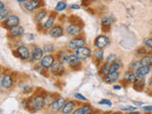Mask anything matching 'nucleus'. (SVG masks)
Instances as JSON below:
<instances>
[{"label": "nucleus", "mask_w": 152, "mask_h": 114, "mask_svg": "<svg viewBox=\"0 0 152 114\" xmlns=\"http://www.w3.org/2000/svg\"><path fill=\"white\" fill-rule=\"evenodd\" d=\"M109 43V38L107 36H104V35H100L98 36L96 39H95V47L97 49H104L106 48Z\"/></svg>", "instance_id": "nucleus-1"}, {"label": "nucleus", "mask_w": 152, "mask_h": 114, "mask_svg": "<svg viewBox=\"0 0 152 114\" xmlns=\"http://www.w3.org/2000/svg\"><path fill=\"white\" fill-rule=\"evenodd\" d=\"M90 53H91V52H90V50L85 46L76 50V55H77V57L80 60H84V59L88 58L90 56Z\"/></svg>", "instance_id": "nucleus-2"}, {"label": "nucleus", "mask_w": 152, "mask_h": 114, "mask_svg": "<svg viewBox=\"0 0 152 114\" xmlns=\"http://www.w3.org/2000/svg\"><path fill=\"white\" fill-rule=\"evenodd\" d=\"M45 106L44 98L42 96H35L31 100V107L34 110H40Z\"/></svg>", "instance_id": "nucleus-3"}, {"label": "nucleus", "mask_w": 152, "mask_h": 114, "mask_svg": "<svg viewBox=\"0 0 152 114\" xmlns=\"http://www.w3.org/2000/svg\"><path fill=\"white\" fill-rule=\"evenodd\" d=\"M85 46V40L83 38H75V39H72L70 42H69L68 47L70 50H77L79 48Z\"/></svg>", "instance_id": "nucleus-4"}, {"label": "nucleus", "mask_w": 152, "mask_h": 114, "mask_svg": "<svg viewBox=\"0 0 152 114\" xmlns=\"http://www.w3.org/2000/svg\"><path fill=\"white\" fill-rule=\"evenodd\" d=\"M16 52H17V54L19 55V57H20L22 60H28V58H30V56H31L30 50H28V49L25 46L18 47L17 50H16Z\"/></svg>", "instance_id": "nucleus-5"}, {"label": "nucleus", "mask_w": 152, "mask_h": 114, "mask_svg": "<svg viewBox=\"0 0 152 114\" xmlns=\"http://www.w3.org/2000/svg\"><path fill=\"white\" fill-rule=\"evenodd\" d=\"M43 52H44V50H41L38 46L33 45L31 47V55L32 59L34 61H39L43 58Z\"/></svg>", "instance_id": "nucleus-6"}, {"label": "nucleus", "mask_w": 152, "mask_h": 114, "mask_svg": "<svg viewBox=\"0 0 152 114\" xmlns=\"http://www.w3.org/2000/svg\"><path fill=\"white\" fill-rule=\"evenodd\" d=\"M54 64V57L51 55H46L41 59V66L44 69H50Z\"/></svg>", "instance_id": "nucleus-7"}, {"label": "nucleus", "mask_w": 152, "mask_h": 114, "mask_svg": "<svg viewBox=\"0 0 152 114\" xmlns=\"http://www.w3.org/2000/svg\"><path fill=\"white\" fill-rule=\"evenodd\" d=\"M66 104V100L63 97H59L57 98L55 101L53 102V104H51V109L53 111H59L60 109H62L64 107V106Z\"/></svg>", "instance_id": "nucleus-8"}, {"label": "nucleus", "mask_w": 152, "mask_h": 114, "mask_svg": "<svg viewBox=\"0 0 152 114\" xmlns=\"http://www.w3.org/2000/svg\"><path fill=\"white\" fill-rule=\"evenodd\" d=\"M12 77L10 74H5L1 78V87L4 88H10L12 86Z\"/></svg>", "instance_id": "nucleus-9"}, {"label": "nucleus", "mask_w": 152, "mask_h": 114, "mask_svg": "<svg viewBox=\"0 0 152 114\" xmlns=\"http://www.w3.org/2000/svg\"><path fill=\"white\" fill-rule=\"evenodd\" d=\"M40 6V0H28V1L25 2L24 7L28 12H31L33 10L37 9Z\"/></svg>", "instance_id": "nucleus-10"}, {"label": "nucleus", "mask_w": 152, "mask_h": 114, "mask_svg": "<svg viewBox=\"0 0 152 114\" xmlns=\"http://www.w3.org/2000/svg\"><path fill=\"white\" fill-rule=\"evenodd\" d=\"M10 33H11L12 36H21L25 33V30H24L23 27L17 25L14 27H11V28H10Z\"/></svg>", "instance_id": "nucleus-11"}, {"label": "nucleus", "mask_w": 152, "mask_h": 114, "mask_svg": "<svg viewBox=\"0 0 152 114\" xmlns=\"http://www.w3.org/2000/svg\"><path fill=\"white\" fill-rule=\"evenodd\" d=\"M66 32L70 35H77L81 32V27L76 24H70L66 27Z\"/></svg>", "instance_id": "nucleus-12"}, {"label": "nucleus", "mask_w": 152, "mask_h": 114, "mask_svg": "<svg viewBox=\"0 0 152 114\" xmlns=\"http://www.w3.org/2000/svg\"><path fill=\"white\" fill-rule=\"evenodd\" d=\"M50 34L51 37H54V38H58L60 36L63 35V28L60 26H54L50 28Z\"/></svg>", "instance_id": "nucleus-13"}, {"label": "nucleus", "mask_w": 152, "mask_h": 114, "mask_svg": "<svg viewBox=\"0 0 152 114\" xmlns=\"http://www.w3.org/2000/svg\"><path fill=\"white\" fill-rule=\"evenodd\" d=\"M19 22H20V20H19L18 16L10 15V16L7 17L6 21H5V24H6V25L9 26V27H14V26L19 25Z\"/></svg>", "instance_id": "nucleus-14"}, {"label": "nucleus", "mask_w": 152, "mask_h": 114, "mask_svg": "<svg viewBox=\"0 0 152 114\" xmlns=\"http://www.w3.org/2000/svg\"><path fill=\"white\" fill-rule=\"evenodd\" d=\"M119 79V74L117 71H113V72H108L107 76L104 77V82L107 84H112Z\"/></svg>", "instance_id": "nucleus-15"}, {"label": "nucleus", "mask_w": 152, "mask_h": 114, "mask_svg": "<svg viewBox=\"0 0 152 114\" xmlns=\"http://www.w3.org/2000/svg\"><path fill=\"white\" fill-rule=\"evenodd\" d=\"M150 71H151V69L149 66H141L140 68H138L136 69V75L145 77V75L150 73Z\"/></svg>", "instance_id": "nucleus-16"}, {"label": "nucleus", "mask_w": 152, "mask_h": 114, "mask_svg": "<svg viewBox=\"0 0 152 114\" xmlns=\"http://www.w3.org/2000/svg\"><path fill=\"white\" fill-rule=\"evenodd\" d=\"M74 107H75V104L72 101H69L68 103H66L64 107L62 108V112L64 114H70L74 112Z\"/></svg>", "instance_id": "nucleus-17"}, {"label": "nucleus", "mask_w": 152, "mask_h": 114, "mask_svg": "<svg viewBox=\"0 0 152 114\" xmlns=\"http://www.w3.org/2000/svg\"><path fill=\"white\" fill-rule=\"evenodd\" d=\"M66 63H68L70 66H75L79 65L80 59L78 58L76 54H69L68 60H66Z\"/></svg>", "instance_id": "nucleus-18"}, {"label": "nucleus", "mask_w": 152, "mask_h": 114, "mask_svg": "<svg viewBox=\"0 0 152 114\" xmlns=\"http://www.w3.org/2000/svg\"><path fill=\"white\" fill-rule=\"evenodd\" d=\"M51 72L54 74H61L62 72H64V66L63 64L58 62V63H54L51 66Z\"/></svg>", "instance_id": "nucleus-19"}, {"label": "nucleus", "mask_w": 152, "mask_h": 114, "mask_svg": "<svg viewBox=\"0 0 152 114\" xmlns=\"http://www.w3.org/2000/svg\"><path fill=\"white\" fill-rule=\"evenodd\" d=\"M91 111V107L90 106H84V107H81L79 108H77L76 110L74 111L75 114H88Z\"/></svg>", "instance_id": "nucleus-20"}, {"label": "nucleus", "mask_w": 152, "mask_h": 114, "mask_svg": "<svg viewBox=\"0 0 152 114\" xmlns=\"http://www.w3.org/2000/svg\"><path fill=\"white\" fill-rule=\"evenodd\" d=\"M124 79L129 83H134L136 80V74L130 72V71H126L125 75H124Z\"/></svg>", "instance_id": "nucleus-21"}, {"label": "nucleus", "mask_w": 152, "mask_h": 114, "mask_svg": "<svg viewBox=\"0 0 152 114\" xmlns=\"http://www.w3.org/2000/svg\"><path fill=\"white\" fill-rule=\"evenodd\" d=\"M145 77H142V76H138L136 75V80H135V88H144V86H145Z\"/></svg>", "instance_id": "nucleus-22"}, {"label": "nucleus", "mask_w": 152, "mask_h": 114, "mask_svg": "<svg viewBox=\"0 0 152 114\" xmlns=\"http://www.w3.org/2000/svg\"><path fill=\"white\" fill-rule=\"evenodd\" d=\"M141 66H149L152 65V56L150 55H145L140 61Z\"/></svg>", "instance_id": "nucleus-23"}, {"label": "nucleus", "mask_w": 152, "mask_h": 114, "mask_svg": "<svg viewBox=\"0 0 152 114\" xmlns=\"http://www.w3.org/2000/svg\"><path fill=\"white\" fill-rule=\"evenodd\" d=\"M55 97L53 95H47V96L44 98V103H45V106L49 107V106H51L53 102L55 101Z\"/></svg>", "instance_id": "nucleus-24"}, {"label": "nucleus", "mask_w": 152, "mask_h": 114, "mask_svg": "<svg viewBox=\"0 0 152 114\" xmlns=\"http://www.w3.org/2000/svg\"><path fill=\"white\" fill-rule=\"evenodd\" d=\"M68 56H69V53L66 51H61L58 54V61L60 63L64 64L65 62H66V60H68Z\"/></svg>", "instance_id": "nucleus-25"}, {"label": "nucleus", "mask_w": 152, "mask_h": 114, "mask_svg": "<svg viewBox=\"0 0 152 114\" xmlns=\"http://www.w3.org/2000/svg\"><path fill=\"white\" fill-rule=\"evenodd\" d=\"M66 4L64 1H60V2H58V4L56 5L55 11L56 12H63L66 10Z\"/></svg>", "instance_id": "nucleus-26"}, {"label": "nucleus", "mask_w": 152, "mask_h": 114, "mask_svg": "<svg viewBox=\"0 0 152 114\" xmlns=\"http://www.w3.org/2000/svg\"><path fill=\"white\" fill-rule=\"evenodd\" d=\"M46 16H47V12L46 11H39L36 13L35 18H36L37 21H42Z\"/></svg>", "instance_id": "nucleus-27"}, {"label": "nucleus", "mask_w": 152, "mask_h": 114, "mask_svg": "<svg viewBox=\"0 0 152 114\" xmlns=\"http://www.w3.org/2000/svg\"><path fill=\"white\" fill-rule=\"evenodd\" d=\"M53 24H54V17L50 16V17L46 21V23L44 24V27H45L46 28H50L53 27Z\"/></svg>", "instance_id": "nucleus-28"}, {"label": "nucleus", "mask_w": 152, "mask_h": 114, "mask_svg": "<svg viewBox=\"0 0 152 114\" xmlns=\"http://www.w3.org/2000/svg\"><path fill=\"white\" fill-rule=\"evenodd\" d=\"M119 69H120V65L116 62H112L111 65H109V70L108 72H113V71H117Z\"/></svg>", "instance_id": "nucleus-29"}, {"label": "nucleus", "mask_w": 152, "mask_h": 114, "mask_svg": "<svg viewBox=\"0 0 152 114\" xmlns=\"http://www.w3.org/2000/svg\"><path fill=\"white\" fill-rule=\"evenodd\" d=\"M108 70H109V65L107 62V63H104L102 66V69H101V71H100V72H101L102 76H104V75H107L108 73Z\"/></svg>", "instance_id": "nucleus-30"}, {"label": "nucleus", "mask_w": 152, "mask_h": 114, "mask_svg": "<svg viewBox=\"0 0 152 114\" xmlns=\"http://www.w3.org/2000/svg\"><path fill=\"white\" fill-rule=\"evenodd\" d=\"M94 56L96 57L98 60H102L104 59V51L101 49H98L94 51Z\"/></svg>", "instance_id": "nucleus-31"}, {"label": "nucleus", "mask_w": 152, "mask_h": 114, "mask_svg": "<svg viewBox=\"0 0 152 114\" xmlns=\"http://www.w3.org/2000/svg\"><path fill=\"white\" fill-rule=\"evenodd\" d=\"M43 50H44L45 53H51L54 50V47L53 45H45L43 47Z\"/></svg>", "instance_id": "nucleus-32"}, {"label": "nucleus", "mask_w": 152, "mask_h": 114, "mask_svg": "<svg viewBox=\"0 0 152 114\" xmlns=\"http://www.w3.org/2000/svg\"><path fill=\"white\" fill-rule=\"evenodd\" d=\"M145 45L146 47V51L149 52L152 51V38H149V39H146L145 41Z\"/></svg>", "instance_id": "nucleus-33"}, {"label": "nucleus", "mask_w": 152, "mask_h": 114, "mask_svg": "<svg viewBox=\"0 0 152 114\" xmlns=\"http://www.w3.org/2000/svg\"><path fill=\"white\" fill-rule=\"evenodd\" d=\"M113 19L111 17H104L102 19V25L103 26H109L112 23Z\"/></svg>", "instance_id": "nucleus-34"}, {"label": "nucleus", "mask_w": 152, "mask_h": 114, "mask_svg": "<svg viewBox=\"0 0 152 114\" xmlns=\"http://www.w3.org/2000/svg\"><path fill=\"white\" fill-rule=\"evenodd\" d=\"M8 15H9V11L7 9L0 10V19H1V20H4L5 18H7Z\"/></svg>", "instance_id": "nucleus-35"}, {"label": "nucleus", "mask_w": 152, "mask_h": 114, "mask_svg": "<svg viewBox=\"0 0 152 114\" xmlns=\"http://www.w3.org/2000/svg\"><path fill=\"white\" fill-rule=\"evenodd\" d=\"M74 98L75 99H77V100H80V101H85V102H87L88 101V99L86 98L84 95L82 94H80V93H75L74 94Z\"/></svg>", "instance_id": "nucleus-36"}, {"label": "nucleus", "mask_w": 152, "mask_h": 114, "mask_svg": "<svg viewBox=\"0 0 152 114\" xmlns=\"http://www.w3.org/2000/svg\"><path fill=\"white\" fill-rule=\"evenodd\" d=\"M100 104H106V106H108V107H111L112 106V103L111 101H109L107 99H104V100H101V101L99 102Z\"/></svg>", "instance_id": "nucleus-37"}, {"label": "nucleus", "mask_w": 152, "mask_h": 114, "mask_svg": "<svg viewBox=\"0 0 152 114\" xmlns=\"http://www.w3.org/2000/svg\"><path fill=\"white\" fill-rule=\"evenodd\" d=\"M121 109L123 111H131V110H136V107H121Z\"/></svg>", "instance_id": "nucleus-38"}, {"label": "nucleus", "mask_w": 152, "mask_h": 114, "mask_svg": "<svg viewBox=\"0 0 152 114\" xmlns=\"http://www.w3.org/2000/svg\"><path fill=\"white\" fill-rule=\"evenodd\" d=\"M116 60V55H114V54H110L108 57H107V63H109V62H114Z\"/></svg>", "instance_id": "nucleus-39"}, {"label": "nucleus", "mask_w": 152, "mask_h": 114, "mask_svg": "<svg viewBox=\"0 0 152 114\" xmlns=\"http://www.w3.org/2000/svg\"><path fill=\"white\" fill-rule=\"evenodd\" d=\"M129 66H130V69H138V62L137 61L132 62V63L129 65Z\"/></svg>", "instance_id": "nucleus-40"}, {"label": "nucleus", "mask_w": 152, "mask_h": 114, "mask_svg": "<svg viewBox=\"0 0 152 114\" xmlns=\"http://www.w3.org/2000/svg\"><path fill=\"white\" fill-rule=\"evenodd\" d=\"M142 110H144V111H148V112H150V111H152V106H146V107H142Z\"/></svg>", "instance_id": "nucleus-41"}, {"label": "nucleus", "mask_w": 152, "mask_h": 114, "mask_svg": "<svg viewBox=\"0 0 152 114\" xmlns=\"http://www.w3.org/2000/svg\"><path fill=\"white\" fill-rule=\"evenodd\" d=\"M70 9H73V10H79L80 9V6L79 5H76V4H71L69 6Z\"/></svg>", "instance_id": "nucleus-42"}, {"label": "nucleus", "mask_w": 152, "mask_h": 114, "mask_svg": "<svg viewBox=\"0 0 152 114\" xmlns=\"http://www.w3.org/2000/svg\"><path fill=\"white\" fill-rule=\"evenodd\" d=\"M27 38H28V40L32 41L33 39H34V36H33L32 33H28V34H27Z\"/></svg>", "instance_id": "nucleus-43"}, {"label": "nucleus", "mask_w": 152, "mask_h": 114, "mask_svg": "<svg viewBox=\"0 0 152 114\" xmlns=\"http://www.w3.org/2000/svg\"><path fill=\"white\" fill-rule=\"evenodd\" d=\"M133 104H134L135 106H137V107L142 106V102H133Z\"/></svg>", "instance_id": "nucleus-44"}, {"label": "nucleus", "mask_w": 152, "mask_h": 114, "mask_svg": "<svg viewBox=\"0 0 152 114\" xmlns=\"http://www.w3.org/2000/svg\"><path fill=\"white\" fill-rule=\"evenodd\" d=\"M2 9H5V7H4V3H3V2H0V10H2Z\"/></svg>", "instance_id": "nucleus-45"}, {"label": "nucleus", "mask_w": 152, "mask_h": 114, "mask_svg": "<svg viewBox=\"0 0 152 114\" xmlns=\"http://www.w3.org/2000/svg\"><path fill=\"white\" fill-rule=\"evenodd\" d=\"M113 88L114 89H121V87H120V86H114Z\"/></svg>", "instance_id": "nucleus-46"}, {"label": "nucleus", "mask_w": 152, "mask_h": 114, "mask_svg": "<svg viewBox=\"0 0 152 114\" xmlns=\"http://www.w3.org/2000/svg\"><path fill=\"white\" fill-rule=\"evenodd\" d=\"M149 85H150V86H152V77H151V79H150V82H149Z\"/></svg>", "instance_id": "nucleus-47"}]
</instances>
